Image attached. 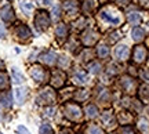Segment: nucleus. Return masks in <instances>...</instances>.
Wrapping results in <instances>:
<instances>
[{
	"mask_svg": "<svg viewBox=\"0 0 149 134\" xmlns=\"http://www.w3.org/2000/svg\"><path fill=\"white\" fill-rule=\"evenodd\" d=\"M98 20L105 24L108 27H120L123 22H124V17H123V13L116 6H104L100 8L98 11Z\"/></svg>",
	"mask_w": 149,
	"mask_h": 134,
	"instance_id": "1",
	"label": "nucleus"
},
{
	"mask_svg": "<svg viewBox=\"0 0 149 134\" xmlns=\"http://www.w3.org/2000/svg\"><path fill=\"white\" fill-rule=\"evenodd\" d=\"M62 112H64L65 118L70 122L79 123L83 120V109L80 108L77 102H65L62 107Z\"/></svg>",
	"mask_w": 149,
	"mask_h": 134,
	"instance_id": "2",
	"label": "nucleus"
},
{
	"mask_svg": "<svg viewBox=\"0 0 149 134\" xmlns=\"http://www.w3.org/2000/svg\"><path fill=\"white\" fill-rule=\"evenodd\" d=\"M101 39V35L100 32L94 29V28H86L84 31L80 35V43L81 46H84L87 48H91L93 46H95Z\"/></svg>",
	"mask_w": 149,
	"mask_h": 134,
	"instance_id": "3",
	"label": "nucleus"
},
{
	"mask_svg": "<svg viewBox=\"0 0 149 134\" xmlns=\"http://www.w3.org/2000/svg\"><path fill=\"white\" fill-rule=\"evenodd\" d=\"M58 101V94L51 89V87H46L43 89L36 97V104L37 105H47L51 107Z\"/></svg>",
	"mask_w": 149,
	"mask_h": 134,
	"instance_id": "4",
	"label": "nucleus"
},
{
	"mask_svg": "<svg viewBox=\"0 0 149 134\" xmlns=\"http://www.w3.org/2000/svg\"><path fill=\"white\" fill-rule=\"evenodd\" d=\"M29 75L37 84H44L47 80H50V72L42 65H32L29 69Z\"/></svg>",
	"mask_w": 149,
	"mask_h": 134,
	"instance_id": "5",
	"label": "nucleus"
},
{
	"mask_svg": "<svg viewBox=\"0 0 149 134\" xmlns=\"http://www.w3.org/2000/svg\"><path fill=\"white\" fill-rule=\"evenodd\" d=\"M51 25V17L50 13H47L46 10H39L36 11V15H35V27L39 32H44L47 31Z\"/></svg>",
	"mask_w": 149,
	"mask_h": 134,
	"instance_id": "6",
	"label": "nucleus"
},
{
	"mask_svg": "<svg viewBox=\"0 0 149 134\" xmlns=\"http://www.w3.org/2000/svg\"><path fill=\"white\" fill-rule=\"evenodd\" d=\"M14 36L18 42L26 43L32 39V32L25 24H17V27L14 28Z\"/></svg>",
	"mask_w": 149,
	"mask_h": 134,
	"instance_id": "7",
	"label": "nucleus"
},
{
	"mask_svg": "<svg viewBox=\"0 0 149 134\" xmlns=\"http://www.w3.org/2000/svg\"><path fill=\"white\" fill-rule=\"evenodd\" d=\"M94 97H95L97 102H98L100 105H109V104H111L112 94L107 87L97 86L95 90H94Z\"/></svg>",
	"mask_w": 149,
	"mask_h": 134,
	"instance_id": "8",
	"label": "nucleus"
},
{
	"mask_svg": "<svg viewBox=\"0 0 149 134\" xmlns=\"http://www.w3.org/2000/svg\"><path fill=\"white\" fill-rule=\"evenodd\" d=\"M65 82H66V73L64 70L57 69L50 73V84H51V87L61 89L65 84Z\"/></svg>",
	"mask_w": 149,
	"mask_h": 134,
	"instance_id": "9",
	"label": "nucleus"
},
{
	"mask_svg": "<svg viewBox=\"0 0 149 134\" xmlns=\"http://www.w3.org/2000/svg\"><path fill=\"white\" fill-rule=\"evenodd\" d=\"M61 8L68 17H77L80 13V4L77 0H65Z\"/></svg>",
	"mask_w": 149,
	"mask_h": 134,
	"instance_id": "10",
	"label": "nucleus"
},
{
	"mask_svg": "<svg viewBox=\"0 0 149 134\" xmlns=\"http://www.w3.org/2000/svg\"><path fill=\"white\" fill-rule=\"evenodd\" d=\"M120 87L123 89L124 93H127V94H134L135 90H137V82L134 80L131 76L128 75H124L120 77Z\"/></svg>",
	"mask_w": 149,
	"mask_h": 134,
	"instance_id": "11",
	"label": "nucleus"
},
{
	"mask_svg": "<svg viewBox=\"0 0 149 134\" xmlns=\"http://www.w3.org/2000/svg\"><path fill=\"white\" fill-rule=\"evenodd\" d=\"M148 58V50L145 46L142 44H138V46H135L133 50V61L135 64H144L145 61Z\"/></svg>",
	"mask_w": 149,
	"mask_h": 134,
	"instance_id": "12",
	"label": "nucleus"
},
{
	"mask_svg": "<svg viewBox=\"0 0 149 134\" xmlns=\"http://www.w3.org/2000/svg\"><path fill=\"white\" fill-rule=\"evenodd\" d=\"M113 57L116 61H127L130 58V48L124 44H117L113 50Z\"/></svg>",
	"mask_w": 149,
	"mask_h": 134,
	"instance_id": "13",
	"label": "nucleus"
},
{
	"mask_svg": "<svg viewBox=\"0 0 149 134\" xmlns=\"http://www.w3.org/2000/svg\"><path fill=\"white\" fill-rule=\"evenodd\" d=\"M97 8H98V0H83L81 6H80V10L83 11V14H86V15L94 14Z\"/></svg>",
	"mask_w": 149,
	"mask_h": 134,
	"instance_id": "14",
	"label": "nucleus"
},
{
	"mask_svg": "<svg viewBox=\"0 0 149 134\" xmlns=\"http://www.w3.org/2000/svg\"><path fill=\"white\" fill-rule=\"evenodd\" d=\"M39 59L42 61L43 64H46L47 66H54L58 61V55L54 51H44L39 55Z\"/></svg>",
	"mask_w": 149,
	"mask_h": 134,
	"instance_id": "15",
	"label": "nucleus"
},
{
	"mask_svg": "<svg viewBox=\"0 0 149 134\" xmlns=\"http://www.w3.org/2000/svg\"><path fill=\"white\" fill-rule=\"evenodd\" d=\"M116 122L120 126H130L134 122V115L130 111H122V112L117 113Z\"/></svg>",
	"mask_w": 149,
	"mask_h": 134,
	"instance_id": "16",
	"label": "nucleus"
},
{
	"mask_svg": "<svg viewBox=\"0 0 149 134\" xmlns=\"http://www.w3.org/2000/svg\"><path fill=\"white\" fill-rule=\"evenodd\" d=\"M101 120H102V123H104V126H105L107 129H112V127L117 123L116 116H115V113L112 112L111 109H108V111H105V112H102Z\"/></svg>",
	"mask_w": 149,
	"mask_h": 134,
	"instance_id": "17",
	"label": "nucleus"
},
{
	"mask_svg": "<svg viewBox=\"0 0 149 134\" xmlns=\"http://www.w3.org/2000/svg\"><path fill=\"white\" fill-rule=\"evenodd\" d=\"M0 17H1V20L7 24H11V22H14L15 20V13H14V8L11 7L10 4L4 6L1 10H0Z\"/></svg>",
	"mask_w": 149,
	"mask_h": 134,
	"instance_id": "18",
	"label": "nucleus"
},
{
	"mask_svg": "<svg viewBox=\"0 0 149 134\" xmlns=\"http://www.w3.org/2000/svg\"><path fill=\"white\" fill-rule=\"evenodd\" d=\"M72 79H73V82L76 83V84H79V86H83V84H86L87 82H88V72L84 69H76L74 70L73 76H72Z\"/></svg>",
	"mask_w": 149,
	"mask_h": 134,
	"instance_id": "19",
	"label": "nucleus"
},
{
	"mask_svg": "<svg viewBox=\"0 0 149 134\" xmlns=\"http://www.w3.org/2000/svg\"><path fill=\"white\" fill-rule=\"evenodd\" d=\"M69 36V29L65 25L64 22H59L58 25L55 27V38L58 39L59 42H65Z\"/></svg>",
	"mask_w": 149,
	"mask_h": 134,
	"instance_id": "20",
	"label": "nucleus"
},
{
	"mask_svg": "<svg viewBox=\"0 0 149 134\" xmlns=\"http://www.w3.org/2000/svg\"><path fill=\"white\" fill-rule=\"evenodd\" d=\"M94 58H95V51L93 48H87V47L79 55V61L84 62V64H90L91 61H94Z\"/></svg>",
	"mask_w": 149,
	"mask_h": 134,
	"instance_id": "21",
	"label": "nucleus"
},
{
	"mask_svg": "<svg viewBox=\"0 0 149 134\" xmlns=\"http://www.w3.org/2000/svg\"><path fill=\"white\" fill-rule=\"evenodd\" d=\"M13 105V96L8 90L7 91H0V108H10Z\"/></svg>",
	"mask_w": 149,
	"mask_h": 134,
	"instance_id": "22",
	"label": "nucleus"
},
{
	"mask_svg": "<svg viewBox=\"0 0 149 134\" xmlns=\"http://www.w3.org/2000/svg\"><path fill=\"white\" fill-rule=\"evenodd\" d=\"M28 87H17L15 90H14V97H15V101L18 105H22L25 100H26L28 97Z\"/></svg>",
	"mask_w": 149,
	"mask_h": 134,
	"instance_id": "23",
	"label": "nucleus"
},
{
	"mask_svg": "<svg viewBox=\"0 0 149 134\" xmlns=\"http://www.w3.org/2000/svg\"><path fill=\"white\" fill-rule=\"evenodd\" d=\"M90 97H91V93L87 89H79V90L74 91L73 100L76 102H84V101H88Z\"/></svg>",
	"mask_w": 149,
	"mask_h": 134,
	"instance_id": "24",
	"label": "nucleus"
},
{
	"mask_svg": "<svg viewBox=\"0 0 149 134\" xmlns=\"http://www.w3.org/2000/svg\"><path fill=\"white\" fill-rule=\"evenodd\" d=\"M84 113L87 119H97L100 116V111L95 104H87L84 108Z\"/></svg>",
	"mask_w": 149,
	"mask_h": 134,
	"instance_id": "25",
	"label": "nucleus"
},
{
	"mask_svg": "<svg viewBox=\"0 0 149 134\" xmlns=\"http://www.w3.org/2000/svg\"><path fill=\"white\" fill-rule=\"evenodd\" d=\"M86 28H87V20L83 15L77 17L73 22H72V29L76 32H83Z\"/></svg>",
	"mask_w": 149,
	"mask_h": 134,
	"instance_id": "26",
	"label": "nucleus"
},
{
	"mask_svg": "<svg viewBox=\"0 0 149 134\" xmlns=\"http://www.w3.org/2000/svg\"><path fill=\"white\" fill-rule=\"evenodd\" d=\"M97 57L101 59H107L109 57V54H111V50H109V46L107 43H100L97 46Z\"/></svg>",
	"mask_w": 149,
	"mask_h": 134,
	"instance_id": "27",
	"label": "nucleus"
},
{
	"mask_svg": "<svg viewBox=\"0 0 149 134\" xmlns=\"http://www.w3.org/2000/svg\"><path fill=\"white\" fill-rule=\"evenodd\" d=\"M102 69H104V66H102V64L100 61H95V59H94V61H91L90 64H87V70L95 76L100 75L102 72Z\"/></svg>",
	"mask_w": 149,
	"mask_h": 134,
	"instance_id": "28",
	"label": "nucleus"
},
{
	"mask_svg": "<svg viewBox=\"0 0 149 134\" xmlns=\"http://www.w3.org/2000/svg\"><path fill=\"white\" fill-rule=\"evenodd\" d=\"M131 36H133V40L134 42H137V43H141L142 40L145 39V31L142 28L139 27H135L131 31Z\"/></svg>",
	"mask_w": 149,
	"mask_h": 134,
	"instance_id": "29",
	"label": "nucleus"
},
{
	"mask_svg": "<svg viewBox=\"0 0 149 134\" xmlns=\"http://www.w3.org/2000/svg\"><path fill=\"white\" fill-rule=\"evenodd\" d=\"M19 7H21L22 13L25 14V15H31L35 10V6H33L32 1H29V0H22L21 3H19Z\"/></svg>",
	"mask_w": 149,
	"mask_h": 134,
	"instance_id": "30",
	"label": "nucleus"
},
{
	"mask_svg": "<svg viewBox=\"0 0 149 134\" xmlns=\"http://www.w3.org/2000/svg\"><path fill=\"white\" fill-rule=\"evenodd\" d=\"M73 91H74L73 87H66V89H64V90H61L58 98L62 102H65L66 100H69V98H73V94H74Z\"/></svg>",
	"mask_w": 149,
	"mask_h": 134,
	"instance_id": "31",
	"label": "nucleus"
},
{
	"mask_svg": "<svg viewBox=\"0 0 149 134\" xmlns=\"http://www.w3.org/2000/svg\"><path fill=\"white\" fill-rule=\"evenodd\" d=\"M11 76H13L14 83H17V84H21V83L25 82V76L22 75V72L18 68H13L11 69Z\"/></svg>",
	"mask_w": 149,
	"mask_h": 134,
	"instance_id": "32",
	"label": "nucleus"
},
{
	"mask_svg": "<svg viewBox=\"0 0 149 134\" xmlns=\"http://www.w3.org/2000/svg\"><path fill=\"white\" fill-rule=\"evenodd\" d=\"M141 15H139V13H137V11H133V13H128L127 15V21L128 24H131V25H139L141 24Z\"/></svg>",
	"mask_w": 149,
	"mask_h": 134,
	"instance_id": "33",
	"label": "nucleus"
},
{
	"mask_svg": "<svg viewBox=\"0 0 149 134\" xmlns=\"http://www.w3.org/2000/svg\"><path fill=\"white\" fill-rule=\"evenodd\" d=\"M8 87H10V79H8V75L4 73V72H0V91L8 90Z\"/></svg>",
	"mask_w": 149,
	"mask_h": 134,
	"instance_id": "34",
	"label": "nucleus"
},
{
	"mask_svg": "<svg viewBox=\"0 0 149 134\" xmlns=\"http://www.w3.org/2000/svg\"><path fill=\"white\" fill-rule=\"evenodd\" d=\"M138 130L142 134H149V120L146 118H141L138 120Z\"/></svg>",
	"mask_w": 149,
	"mask_h": 134,
	"instance_id": "35",
	"label": "nucleus"
},
{
	"mask_svg": "<svg viewBox=\"0 0 149 134\" xmlns=\"http://www.w3.org/2000/svg\"><path fill=\"white\" fill-rule=\"evenodd\" d=\"M84 134H105V131L100 126L91 123V124H87V127L84 130Z\"/></svg>",
	"mask_w": 149,
	"mask_h": 134,
	"instance_id": "36",
	"label": "nucleus"
},
{
	"mask_svg": "<svg viewBox=\"0 0 149 134\" xmlns=\"http://www.w3.org/2000/svg\"><path fill=\"white\" fill-rule=\"evenodd\" d=\"M80 40H74V39H70L69 43H68V50H69L72 54H77L80 51Z\"/></svg>",
	"mask_w": 149,
	"mask_h": 134,
	"instance_id": "37",
	"label": "nucleus"
},
{
	"mask_svg": "<svg viewBox=\"0 0 149 134\" xmlns=\"http://www.w3.org/2000/svg\"><path fill=\"white\" fill-rule=\"evenodd\" d=\"M138 97L141 100H148L149 98V84H141L138 87Z\"/></svg>",
	"mask_w": 149,
	"mask_h": 134,
	"instance_id": "38",
	"label": "nucleus"
},
{
	"mask_svg": "<svg viewBox=\"0 0 149 134\" xmlns=\"http://www.w3.org/2000/svg\"><path fill=\"white\" fill-rule=\"evenodd\" d=\"M39 134H54V130L48 123H43L39 129Z\"/></svg>",
	"mask_w": 149,
	"mask_h": 134,
	"instance_id": "39",
	"label": "nucleus"
},
{
	"mask_svg": "<svg viewBox=\"0 0 149 134\" xmlns=\"http://www.w3.org/2000/svg\"><path fill=\"white\" fill-rule=\"evenodd\" d=\"M58 65L62 68V69H65L66 66H69V64H70V59L68 58V57H65V55H61V57H58Z\"/></svg>",
	"mask_w": 149,
	"mask_h": 134,
	"instance_id": "40",
	"label": "nucleus"
},
{
	"mask_svg": "<svg viewBox=\"0 0 149 134\" xmlns=\"http://www.w3.org/2000/svg\"><path fill=\"white\" fill-rule=\"evenodd\" d=\"M117 134H135V131L131 126H120L117 130Z\"/></svg>",
	"mask_w": 149,
	"mask_h": 134,
	"instance_id": "41",
	"label": "nucleus"
},
{
	"mask_svg": "<svg viewBox=\"0 0 149 134\" xmlns=\"http://www.w3.org/2000/svg\"><path fill=\"white\" fill-rule=\"evenodd\" d=\"M61 10H62V8H61V6H53V10H51V14H53V15H51V20H58L59 17H61Z\"/></svg>",
	"mask_w": 149,
	"mask_h": 134,
	"instance_id": "42",
	"label": "nucleus"
},
{
	"mask_svg": "<svg viewBox=\"0 0 149 134\" xmlns=\"http://www.w3.org/2000/svg\"><path fill=\"white\" fill-rule=\"evenodd\" d=\"M107 73H109V75H117V73H119V66H117L115 62L109 64L107 68Z\"/></svg>",
	"mask_w": 149,
	"mask_h": 134,
	"instance_id": "43",
	"label": "nucleus"
},
{
	"mask_svg": "<svg viewBox=\"0 0 149 134\" xmlns=\"http://www.w3.org/2000/svg\"><path fill=\"white\" fill-rule=\"evenodd\" d=\"M139 77H141L146 84H149V69H141V72H139Z\"/></svg>",
	"mask_w": 149,
	"mask_h": 134,
	"instance_id": "44",
	"label": "nucleus"
},
{
	"mask_svg": "<svg viewBox=\"0 0 149 134\" xmlns=\"http://www.w3.org/2000/svg\"><path fill=\"white\" fill-rule=\"evenodd\" d=\"M122 38V33L120 32H112L111 33V38H109V42L111 43H115L116 40H119V39Z\"/></svg>",
	"mask_w": 149,
	"mask_h": 134,
	"instance_id": "45",
	"label": "nucleus"
},
{
	"mask_svg": "<svg viewBox=\"0 0 149 134\" xmlns=\"http://www.w3.org/2000/svg\"><path fill=\"white\" fill-rule=\"evenodd\" d=\"M130 1H131V0H116V6H119V7H126V6L130 4Z\"/></svg>",
	"mask_w": 149,
	"mask_h": 134,
	"instance_id": "46",
	"label": "nucleus"
},
{
	"mask_svg": "<svg viewBox=\"0 0 149 134\" xmlns=\"http://www.w3.org/2000/svg\"><path fill=\"white\" fill-rule=\"evenodd\" d=\"M17 133H18V134H31V133H29V130H28L26 127H24V126H18Z\"/></svg>",
	"mask_w": 149,
	"mask_h": 134,
	"instance_id": "47",
	"label": "nucleus"
},
{
	"mask_svg": "<svg viewBox=\"0 0 149 134\" xmlns=\"http://www.w3.org/2000/svg\"><path fill=\"white\" fill-rule=\"evenodd\" d=\"M6 35H7V32H6V28H4V25L0 22V39H4Z\"/></svg>",
	"mask_w": 149,
	"mask_h": 134,
	"instance_id": "48",
	"label": "nucleus"
},
{
	"mask_svg": "<svg viewBox=\"0 0 149 134\" xmlns=\"http://www.w3.org/2000/svg\"><path fill=\"white\" fill-rule=\"evenodd\" d=\"M138 4H141L142 7H149V0H135Z\"/></svg>",
	"mask_w": 149,
	"mask_h": 134,
	"instance_id": "49",
	"label": "nucleus"
},
{
	"mask_svg": "<svg viewBox=\"0 0 149 134\" xmlns=\"http://www.w3.org/2000/svg\"><path fill=\"white\" fill-rule=\"evenodd\" d=\"M54 112H55L54 108H48V109H46V115H48V116H53Z\"/></svg>",
	"mask_w": 149,
	"mask_h": 134,
	"instance_id": "50",
	"label": "nucleus"
},
{
	"mask_svg": "<svg viewBox=\"0 0 149 134\" xmlns=\"http://www.w3.org/2000/svg\"><path fill=\"white\" fill-rule=\"evenodd\" d=\"M40 3H42L43 6H51L53 0H40Z\"/></svg>",
	"mask_w": 149,
	"mask_h": 134,
	"instance_id": "51",
	"label": "nucleus"
},
{
	"mask_svg": "<svg viewBox=\"0 0 149 134\" xmlns=\"http://www.w3.org/2000/svg\"><path fill=\"white\" fill-rule=\"evenodd\" d=\"M58 134H73V133H72V131H70L69 129H62Z\"/></svg>",
	"mask_w": 149,
	"mask_h": 134,
	"instance_id": "52",
	"label": "nucleus"
},
{
	"mask_svg": "<svg viewBox=\"0 0 149 134\" xmlns=\"http://www.w3.org/2000/svg\"><path fill=\"white\" fill-rule=\"evenodd\" d=\"M3 69H4V62H3V61L0 59V72H1Z\"/></svg>",
	"mask_w": 149,
	"mask_h": 134,
	"instance_id": "53",
	"label": "nucleus"
},
{
	"mask_svg": "<svg viewBox=\"0 0 149 134\" xmlns=\"http://www.w3.org/2000/svg\"><path fill=\"white\" fill-rule=\"evenodd\" d=\"M148 65H149V59H148Z\"/></svg>",
	"mask_w": 149,
	"mask_h": 134,
	"instance_id": "54",
	"label": "nucleus"
},
{
	"mask_svg": "<svg viewBox=\"0 0 149 134\" xmlns=\"http://www.w3.org/2000/svg\"><path fill=\"white\" fill-rule=\"evenodd\" d=\"M0 134H3V133H0Z\"/></svg>",
	"mask_w": 149,
	"mask_h": 134,
	"instance_id": "55",
	"label": "nucleus"
}]
</instances>
